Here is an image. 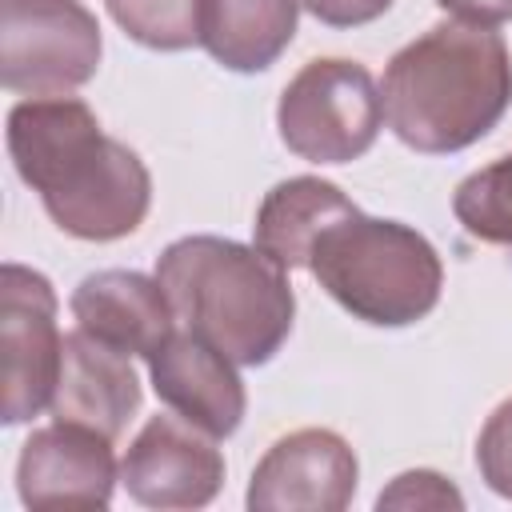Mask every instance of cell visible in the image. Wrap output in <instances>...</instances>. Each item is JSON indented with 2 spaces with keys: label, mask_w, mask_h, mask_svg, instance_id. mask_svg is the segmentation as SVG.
<instances>
[{
  "label": "cell",
  "mask_w": 512,
  "mask_h": 512,
  "mask_svg": "<svg viewBox=\"0 0 512 512\" xmlns=\"http://www.w3.org/2000/svg\"><path fill=\"white\" fill-rule=\"evenodd\" d=\"M476 468L496 496L512 500V396L496 404V412L484 420L476 440Z\"/></svg>",
  "instance_id": "cell-18"
},
{
  "label": "cell",
  "mask_w": 512,
  "mask_h": 512,
  "mask_svg": "<svg viewBox=\"0 0 512 512\" xmlns=\"http://www.w3.org/2000/svg\"><path fill=\"white\" fill-rule=\"evenodd\" d=\"M360 464L332 428H296L280 436L248 480L252 512H340L352 504Z\"/></svg>",
  "instance_id": "cell-9"
},
{
  "label": "cell",
  "mask_w": 512,
  "mask_h": 512,
  "mask_svg": "<svg viewBox=\"0 0 512 512\" xmlns=\"http://www.w3.org/2000/svg\"><path fill=\"white\" fill-rule=\"evenodd\" d=\"M300 8H308L328 28H356V24H372L376 16H384L392 0H300Z\"/></svg>",
  "instance_id": "cell-20"
},
{
  "label": "cell",
  "mask_w": 512,
  "mask_h": 512,
  "mask_svg": "<svg viewBox=\"0 0 512 512\" xmlns=\"http://www.w3.org/2000/svg\"><path fill=\"white\" fill-rule=\"evenodd\" d=\"M68 308L76 328L144 360L176 332V312L160 280L132 268H104L84 276L72 288Z\"/></svg>",
  "instance_id": "cell-12"
},
{
  "label": "cell",
  "mask_w": 512,
  "mask_h": 512,
  "mask_svg": "<svg viewBox=\"0 0 512 512\" xmlns=\"http://www.w3.org/2000/svg\"><path fill=\"white\" fill-rule=\"evenodd\" d=\"M116 480L112 440L64 420L32 428L16 460V492L24 508H108Z\"/></svg>",
  "instance_id": "cell-10"
},
{
  "label": "cell",
  "mask_w": 512,
  "mask_h": 512,
  "mask_svg": "<svg viewBox=\"0 0 512 512\" xmlns=\"http://www.w3.org/2000/svg\"><path fill=\"white\" fill-rule=\"evenodd\" d=\"M444 12H452L464 24H480V28H496L504 20H512V0H436Z\"/></svg>",
  "instance_id": "cell-21"
},
{
  "label": "cell",
  "mask_w": 512,
  "mask_h": 512,
  "mask_svg": "<svg viewBox=\"0 0 512 512\" xmlns=\"http://www.w3.org/2000/svg\"><path fill=\"white\" fill-rule=\"evenodd\" d=\"M100 24L80 0H0V80L16 96H68L100 68Z\"/></svg>",
  "instance_id": "cell-6"
},
{
  "label": "cell",
  "mask_w": 512,
  "mask_h": 512,
  "mask_svg": "<svg viewBox=\"0 0 512 512\" xmlns=\"http://www.w3.org/2000/svg\"><path fill=\"white\" fill-rule=\"evenodd\" d=\"M356 212V204L320 176H292L280 180L256 208V248L272 256L280 268H308L312 244L320 240L324 228H332L340 216Z\"/></svg>",
  "instance_id": "cell-14"
},
{
  "label": "cell",
  "mask_w": 512,
  "mask_h": 512,
  "mask_svg": "<svg viewBox=\"0 0 512 512\" xmlns=\"http://www.w3.org/2000/svg\"><path fill=\"white\" fill-rule=\"evenodd\" d=\"M376 508H464V496L456 484H448V476L432 468H416V472H400L376 496Z\"/></svg>",
  "instance_id": "cell-19"
},
{
  "label": "cell",
  "mask_w": 512,
  "mask_h": 512,
  "mask_svg": "<svg viewBox=\"0 0 512 512\" xmlns=\"http://www.w3.org/2000/svg\"><path fill=\"white\" fill-rule=\"evenodd\" d=\"M384 124V100L372 72L356 60H308L280 92L276 128L288 152L312 164H348L364 156Z\"/></svg>",
  "instance_id": "cell-5"
},
{
  "label": "cell",
  "mask_w": 512,
  "mask_h": 512,
  "mask_svg": "<svg viewBox=\"0 0 512 512\" xmlns=\"http://www.w3.org/2000/svg\"><path fill=\"white\" fill-rule=\"evenodd\" d=\"M8 156L40 196L52 224L76 240L132 236L152 204L144 160L104 136L96 112L76 96H28L8 112Z\"/></svg>",
  "instance_id": "cell-1"
},
{
  "label": "cell",
  "mask_w": 512,
  "mask_h": 512,
  "mask_svg": "<svg viewBox=\"0 0 512 512\" xmlns=\"http://www.w3.org/2000/svg\"><path fill=\"white\" fill-rule=\"evenodd\" d=\"M204 0H104L108 16L152 52H184L200 44Z\"/></svg>",
  "instance_id": "cell-17"
},
{
  "label": "cell",
  "mask_w": 512,
  "mask_h": 512,
  "mask_svg": "<svg viewBox=\"0 0 512 512\" xmlns=\"http://www.w3.org/2000/svg\"><path fill=\"white\" fill-rule=\"evenodd\" d=\"M308 272L344 312L376 328L424 320L444 288V264L424 232L360 208L320 232Z\"/></svg>",
  "instance_id": "cell-4"
},
{
  "label": "cell",
  "mask_w": 512,
  "mask_h": 512,
  "mask_svg": "<svg viewBox=\"0 0 512 512\" xmlns=\"http://www.w3.org/2000/svg\"><path fill=\"white\" fill-rule=\"evenodd\" d=\"M120 484L144 508H204L224 484V456L192 420L152 416L120 460Z\"/></svg>",
  "instance_id": "cell-8"
},
{
  "label": "cell",
  "mask_w": 512,
  "mask_h": 512,
  "mask_svg": "<svg viewBox=\"0 0 512 512\" xmlns=\"http://www.w3.org/2000/svg\"><path fill=\"white\" fill-rule=\"evenodd\" d=\"M300 0H204L200 48L228 72H264L296 36Z\"/></svg>",
  "instance_id": "cell-15"
},
{
  "label": "cell",
  "mask_w": 512,
  "mask_h": 512,
  "mask_svg": "<svg viewBox=\"0 0 512 512\" xmlns=\"http://www.w3.org/2000/svg\"><path fill=\"white\" fill-rule=\"evenodd\" d=\"M452 212L468 236L512 248V152L460 180Z\"/></svg>",
  "instance_id": "cell-16"
},
{
  "label": "cell",
  "mask_w": 512,
  "mask_h": 512,
  "mask_svg": "<svg viewBox=\"0 0 512 512\" xmlns=\"http://www.w3.org/2000/svg\"><path fill=\"white\" fill-rule=\"evenodd\" d=\"M140 408V380L128 364V352L88 336L84 328L64 336L60 380L52 392V420L92 428L116 440Z\"/></svg>",
  "instance_id": "cell-13"
},
{
  "label": "cell",
  "mask_w": 512,
  "mask_h": 512,
  "mask_svg": "<svg viewBox=\"0 0 512 512\" xmlns=\"http://www.w3.org/2000/svg\"><path fill=\"white\" fill-rule=\"evenodd\" d=\"M380 100L392 136L412 152H464L512 104L508 44L480 24H432L388 60Z\"/></svg>",
  "instance_id": "cell-2"
},
{
  "label": "cell",
  "mask_w": 512,
  "mask_h": 512,
  "mask_svg": "<svg viewBox=\"0 0 512 512\" xmlns=\"http://www.w3.org/2000/svg\"><path fill=\"white\" fill-rule=\"evenodd\" d=\"M156 280L176 312V324L192 328L244 368L268 364L292 336L296 296L288 268L256 244L180 236L156 256Z\"/></svg>",
  "instance_id": "cell-3"
},
{
  "label": "cell",
  "mask_w": 512,
  "mask_h": 512,
  "mask_svg": "<svg viewBox=\"0 0 512 512\" xmlns=\"http://www.w3.org/2000/svg\"><path fill=\"white\" fill-rule=\"evenodd\" d=\"M64 360V336L56 328L52 280L24 264L0 268V416L4 424H28L52 404Z\"/></svg>",
  "instance_id": "cell-7"
},
{
  "label": "cell",
  "mask_w": 512,
  "mask_h": 512,
  "mask_svg": "<svg viewBox=\"0 0 512 512\" xmlns=\"http://www.w3.org/2000/svg\"><path fill=\"white\" fill-rule=\"evenodd\" d=\"M148 376L156 396L208 436L224 440L240 428L248 396L236 376V360H228L192 328H176L148 356Z\"/></svg>",
  "instance_id": "cell-11"
}]
</instances>
